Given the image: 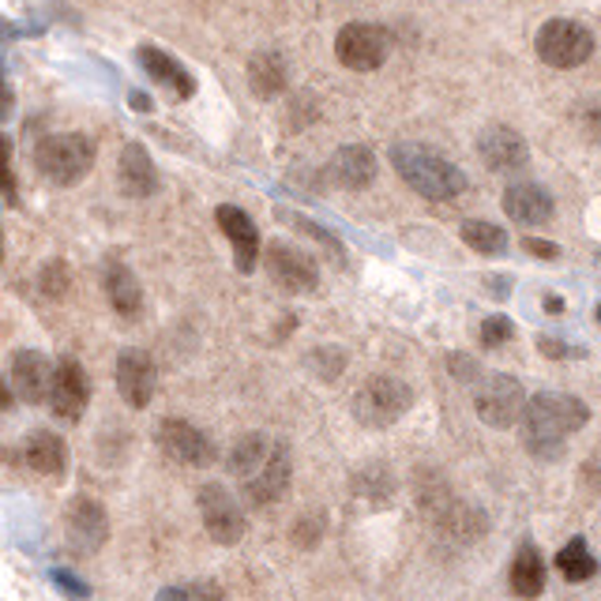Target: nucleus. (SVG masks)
Here are the masks:
<instances>
[{
	"instance_id": "f257e3e1",
	"label": "nucleus",
	"mask_w": 601,
	"mask_h": 601,
	"mask_svg": "<svg viewBox=\"0 0 601 601\" xmlns=\"http://www.w3.org/2000/svg\"><path fill=\"white\" fill-rule=\"evenodd\" d=\"M590 421V410L582 399L564 392H541L527 399L522 410V447L538 459H556L564 452V440L579 433Z\"/></svg>"
},
{
	"instance_id": "f03ea898",
	"label": "nucleus",
	"mask_w": 601,
	"mask_h": 601,
	"mask_svg": "<svg viewBox=\"0 0 601 601\" xmlns=\"http://www.w3.org/2000/svg\"><path fill=\"white\" fill-rule=\"evenodd\" d=\"M392 166L425 200H455L467 192V173L425 143H395Z\"/></svg>"
},
{
	"instance_id": "7ed1b4c3",
	"label": "nucleus",
	"mask_w": 601,
	"mask_h": 601,
	"mask_svg": "<svg viewBox=\"0 0 601 601\" xmlns=\"http://www.w3.org/2000/svg\"><path fill=\"white\" fill-rule=\"evenodd\" d=\"M34 166L46 181H53L57 189H72L80 184L83 177L91 173L95 166V147H91L87 135L80 132H57V135H46L34 151Z\"/></svg>"
},
{
	"instance_id": "20e7f679",
	"label": "nucleus",
	"mask_w": 601,
	"mask_h": 601,
	"mask_svg": "<svg viewBox=\"0 0 601 601\" xmlns=\"http://www.w3.org/2000/svg\"><path fill=\"white\" fill-rule=\"evenodd\" d=\"M413 392L410 384H402L399 376H369L353 395V418L365 429H387L410 410Z\"/></svg>"
},
{
	"instance_id": "39448f33",
	"label": "nucleus",
	"mask_w": 601,
	"mask_h": 601,
	"mask_svg": "<svg viewBox=\"0 0 601 601\" xmlns=\"http://www.w3.org/2000/svg\"><path fill=\"white\" fill-rule=\"evenodd\" d=\"M534 49L549 68L568 72V68H579L590 61V53H594V34L575 20H549L541 23Z\"/></svg>"
},
{
	"instance_id": "423d86ee",
	"label": "nucleus",
	"mask_w": 601,
	"mask_h": 601,
	"mask_svg": "<svg viewBox=\"0 0 601 601\" xmlns=\"http://www.w3.org/2000/svg\"><path fill=\"white\" fill-rule=\"evenodd\" d=\"M473 410L485 425L493 429H512L522 421V410H527V392L515 376L507 372H493V376L478 380L473 384Z\"/></svg>"
},
{
	"instance_id": "0eeeda50",
	"label": "nucleus",
	"mask_w": 601,
	"mask_h": 601,
	"mask_svg": "<svg viewBox=\"0 0 601 601\" xmlns=\"http://www.w3.org/2000/svg\"><path fill=\"white\" fill-rule=\"evenodd\" d=\"M196 501H200V519L215 545H237V541L244 538L249 515H244L241 501H237L230 489L218 485V481H207V485H200Z\"/></svg>"
},
{
	"instance_id": "6e6552de",
	"label": "nucleus",
	"mask_w": 601,
	"mask_h": 601,
	"mask_svg": "<svg viewBox=\"0 0 601 601\" xmlns=\"http://www.w3.org/2000/svg\"><path fill=\"white\" fill-rule=\"evenodd\" d=\"M392 53V34L376 23H346L335 38V57L350 72H376Z\"/></svg>"
},
{
	"instance_id": "1a4fd4ad",
	"label": "nucleus",
	"mask_w": 601,
	"mask_h": 601,
	"mask_svg": "<svg viewBox=\"0 0 601 601\" xmlns=\"http://www.w3.org/2000/svg\"><path fill=\"white\" fill-rule=\"evenodd\" d=\"M290 481H293L290 447H286L283 440H275L271 452H267V459L241 481V493L252 507H271V504H278L286 493H290Z\"/></svg>"
},
{
	"instance_id": "9d476101",
	"label": "nucleus",
	"mask_w": 601,
	"mask_h": 601,
	"mask_svg": "<svg viewBox=\"0 0 601 601\" xmlns=\"http://www.w3.org/2000/svg\"><path fill=\"white\" fill-rule=\"evenodd\" d=\"M64 538L72 545V553L95 556L109 541V512L95 496H75L64 512Z\"/></svg>"
},
{
	"instance_id": "9b49d317",
	"label": "nucleus",
	"mask_w": 601,
	"mask_h": 601,
	"mask_svg": "<svg viewBox=\"0 0 601 601\" xmlns=\"http://www.w3.org/2000/svg\"><path fill=\"white\" fill-rule=\"evenodd\" d=\"M264 267L275 278V286H283L286 293H312L320 286V267L309 252L293 249V244H267L264 252Z\"/></svg>"
},
{
	"instance_id": "f8f14e48",
	"label": "nucleus",
	"mask_w": 601,
	"mask_h": 601,
	"mask_svg": "<svg viewBox=\"0 0 601 601\" xmlns=\"http://www.w3.org/2000/svg\"><path fill=\"white\" fill-rule=\"evenodd\" d=\"M158 447H163L173 462H181V467H211V462L218 459L211 436L181 418H169L158 425Z\"/></svg>"
},
{
	"instance_id": "ddd939ff",
	"label": "nucleus",
	"mask_w": 601,
	"mask_h": 601,
	"mask_svg": "<svg viewBox=\"0 0 601 601\" xmlns=\"http://www.w3.org/2000/svg\"><path fill=\"white\" fill-rule=\"evenodd\" d=\"M49 406L61 421H80L91 406V376L75 358L57 361L53 384H49Z\"/></svg>"
},
{
	"instance_id": "4468645a",
	"label": "nucleus",
	"mask_w": 601,
	"mask_h": 601,
	"mask_svg": "<svg viewBox=\"0 0 601 601\" xmlns=\"http://www.w3.org/2000/svg\"><path fill=\"white\" fill-rule=\"evenodd\" d=\"M155 387H158V372L151 353L135 350V346L117 353V392H121V399L129 402L132 410H147L151 399H155Z\"/></svg>"
},
{
	"instance_id": "2eb2a0df",
	"label": "nucleus",
	"mask_w": 601,
	"mask_h": 601,
	"mask_svg": "<svg viewBox=\"0 0 601 601\" xmlns=\"http://www.w3.org/2000/svg\"><path fill=\"white\" fill-rule=\"evenodd\" d=\"M478 155L496 173H519L530 163V143L515 129H507V124H489L478 135Z\"/></svg>"
},
{
	"instance_id": "dca6fc26",
	"label": "nucleus",
	"mask_w": 601,
	"mask_h": 601,
	"mask_svg": "<svg viewBox=\"0 0 601 601\" xmlns=\"http://www.w3.org/2000/svg\"><path fill=\"white\" fill-rule=\"evenodd\" d=\"M215 218H218V230L230 237V244H233L237 271H241V275L256 271V264H260V230H256V223H252L241 207H233V203H223V207L215 211Z\"/></svg>"
},
{
	"instance_id": "f3484780",
	"label": "nucleus",
	"mask_w": 601,
	"mask_h": 601,
	"mask_svg": "<svg viewBox=\"0 0 601 601\" xmlns=\"http://www.w3.org/2000/svg\"><path fill=\"white\" fill-rule=\"evenodd\" d=\"M49 384H53V365H49L46 353L38 350H20L12 358V387L15 399L38 406L41 399H49Z\"/></svg>"
},
{
	"instance_id": "a211bd4d",
	"label": "nucleus",
	"mask_w": 601,
	"mask_h": 601,
	"mask_svg": "<svg viewBox=\"0 0 601 601\" xmlns=\"http://www.w3.org/2000/svg\"><path fill=\"white\" fill-rule=\"evenodd\" d=\"M504 211H507V218L519 226H545L549 218H553L556 203L541 184L515 181V184H507V192H504Z\"/></svg>"
},
{
	"instance_id": "6ab92c4d",
	"label": "nucleus",
	"mask_w": 601,
	"mask_h": 601,
	"mask_svg": "<svg viewBox=\"0 0 601 601\" xmlns=\"http://www.w3.org/2000/svg\"><path fill=\"white\" fill-rule=\"evenodd\" d=\"M117 181H121L124 196H132V200H147L158 192V169L151 163L143 143H124L121 163H117Z\"/></svg>"
},
{
	"instance_id": "aec40b11",
	"label": "nucleus",
	"mask_w": 601,
	"mask_h": 601,
	"mask_svg": "<svg viewBox=\"0 0 601 601\" xmlns=\"http://www.w3.org/2000/svg\"><path fill=\"white\" fill-rule=\"evenodd\" d=\"M324 177L338 189H365L372 184V177H376V155H372L369 147H338L332 155V163H327Z\"/></svg>"
},
{
	"instance_id": "412c9836",
	"label": "nucleus",
	"mask_w": 601,
	"mask_h": 601,
	"mask_svg": "<svg viewBox=\"0 0 601 601\" xmlns=\"http://www.w3.org/2000/svg\"><path fill=\"white\" fill-rule=\"evenodd\" d=\"M140 64H143V72H147L151 80L158 83V87H166L173 98H192V95H196V80L189 75V68L177 64L173 57L166 53V49L143 46L140 49Z\"/></svg>"
},
{
	"instance_id": "4be33fe9",
	"label": "nucleus",
	"mask_w": 601,
	"mask_h": 601,
	"mask_svg": "<svg viewBox=\"0 0 601 601\" xmlns=\"http://www.w3.org/2000/svg\"><path fill=\"white\" fill-rule=\"evenodd\" d=\"M106 298H109V304H113L117 316L140 320V312H143L140 278H135L132 267L121 264V260H109L106 264Z\"/></svg>"
},
{
	"instance_id": "5701e85b",
	"label": "nucleus",
	"mask_w": 601,
	"mask_h": 601,
	"mask_svg": "<svg viewBox=\"0 0 601 601\" xmlns=\"http://www.w3.org/2000/svg\"><path fill=\"white\" fill-rule=\"evenodd\" d=\"M23 462L41 473V478H61V473L68 470V447L64 440L57 433H49V429H38V433H31L27 447H23Z\"/></svg>"
},
{
	"instance_id": "b1692460",
	"label": "nucleus",
	"mask_w": 601,
	"mask_h": 601,
	"mask_svg": "<svg viewBox=\"0 0 601 601\" xmlns=\"http://www.w3.org/2000/svg\"><path fill=\"white\" fill-rule=\"evenodd\" d=\"M507 587H512L515 598L534 601L545 590V561H541L538 545H519L512 561V572H507Z\"/></svg>"
},
{
	"instance_id": "393cba45",
	"label": "nucleus",
	"mask_w": 601,
	"mask_h": 601,
	"mask_svg": "<svg viewBox=\"0 0 601 601\" xmlns=\"http://www.w3.org/2000/svg\"><path fill=\"white\" fill-rule=\"evenodd\" d=\"M249 87L256 91L260 98H275L286 91V61L278 53H271V49H264V53H256L249 61Z\"/></svg>"
},
{
	"instance_id": "a878e982",
	"label": "nucleus",
	"mask_w": 601,
	"mask_h": 601,
	"mask_svg": "<svg viewBox=\"0 0 601 601\" xmlns=\"http://www.w3.org/2000/svg\"><path fill=\"white\" fill-rule=\"evenodd\" d=\"M271 444H275V440L264 436V433H244V436L230 447V459H226V467H230V473H233L237 481H244L252 470L260 467V462L267 459Z\"/></svg>"
},
{
	"instance_id": "bb28decb",
	"label": "nucleus",
	"mask_w": 601,
	"mask_h": 601,
	"mask_svg": "<svg viewBox=\"0 0 601 601\" xmlns=\"http://www.w3.org/2000/svg\"><path fill=\"white\" fill-rule=\"evenodd\" d=\"M556 572H561L568 582H587V579H594V575H598V561L590 556L587 541H582V538H572L568 545H564L561 553H556Z\"/></svg>"
},
{
	"instance_id": "cd10ccee",
	"label": "nucleus",
	"mask_w": 601,
	"mask_h": 601,
	"mask_svg": "<svg viewBox=\"0 0 601 601\" xmlns=\"http://www.w3.org/2000/svg\"><path fill=\"white\" fill-rule=\"evenodd\" d=\"M459 237L470 244L473 252H481V256H501V252L507 249V233H504L496 223H485V218H473V223H462Z\"/></svg>"
},
{
	"instance_id": "c85d7f7f",
	"label": "nucleus",
	"mask_w": 601,
	"mask_h": 601,
	"mask_svg": "<svg viewBox=\"0 0 601 601\" xmlns=\"http://www.w3.org/2000/svg\"><path fill=\"white\" fill-rule=\"evenodd\" d=\"M72 286V275H68V264L64 260H49L46 267L38 271V290L46 293L49 301H61Z\"/></svg>"
},
{
	"instance_id": "c756f323",
	"label": "nucleus",
	"mask_w": 601,
	"mask_h": 601,
	"mask_svg": "<svg viewBox=\"0 0 601 601\" xmlns=\"http://www.w3.org/2000/svg\"><path fill=\"white\" fill-rule=\"evenodd\" d=\"M512 338H515V324L507 316H489L485 324H481V346H489V350L512 342Z\"/></svg>"
},
{
	"instance_id": "7c9ffc66",
	"label": "nucleus",
	"mask_w": 601,
	"mask_h": 601,
	"mask_svg": "<svg viewBox=\"0 0 601 601\" xmlns=\"http://www.w3.org/2000/svg\"><path fill=\"white\" fill-rule=\"evenodd\" d=\"M312 369L324 380H338V372L346 369V353L338 350V346H320V350L312 353Z\"/></svg>"
},
{
	"instance_id": "2f4dec72",
	"label": "nucleus",
	"mask_w": 601,
	"mask_h": 601,
	"mask_svg": "<svg viewBox=\"0 0 601 601\" xmlns=\"http://www.w3.org/2000/svg\"><path fill=\"white\" fill-rule=\"evenodd\" d=\"M0 196H8V203H15V173H12V147L0 135Z\"/></svg>"
},
{
	"instance_id": "473e14b6",
	"label": "nucleus",
	"mask_w": 601,
	"mask_h": 601,
	"mask_svg": "<svg viewBox=\"0 0 601 601\" xmlns=\"http://www.w3.org/2000/svg\"><path fill=\"white\" fill-rule=\"evenodd\" d=\"M53 582L64 590V594H72V598H80V601H83V598H91V587H87V582H83L80 575L64 572V568H53Z\"/></svg>"
},
{
	"instance_id": "72a5a7b5",
	"label": "nucleus",
	"mask_w": 601,
	"mask_h": 601,
	"mask_svg": "<svg viewBox=\"0 0 601 601\" xmlns=\"http://www.w3.org/2000/svg\"><path fill=\"white\" fill-rule=\"evenodd\" d=\"M452 372H455V380H462V384H478L481 365L473 358H467V353H452Z\"/></svg>"
},
{
	"instance_id": "f704fd0d",
	"label": "nucleus",
	"mask_w": 601,
	"mask_h": 601,
	"mask_svg": "<svg viewBox=\"0 0 601 601\" xmlns=\"http://www.w3.org/2000/svg\"><path fill=\"white\" fill-rule=\"evenodd\" d=\"M316 541H320V522L316 519H298V527H293V545L312 549Z\"/></svg>"
},
{
	"instance_id": "c9c22d12",
	"label": "nucleus",
	"mask_w": 601,
	"mask_h": 601,
	"mask_svg": "<svg viewBox=\"0 0 601 601\" xmlns=\"http://www.w3.org/2000/svg\"><path fill=\"white\" fill-rule=\"evenodd\" d=\"M522 249H527L530 256H538V260H556V256H561V249H556L553 241H541V237H527V241H522Z\"/></svg>"
},
{
	"instance_id": "e433bc0d",
	"label": "nucleus",
	"mask_w": 601,
	"mask_h": 601,
	"mask_svg": "<svg viewBox=\"0 0 601 601\" xmlns=\"http://www.w3.org/2000/svg\"><path fill=\"white\" fill-rule=\"evenodd\" d=\"M538 346H541V353H545V358H579V350H572V346L556 342V338H549V335H541Z\"/></svg>"
},
{
	"instance_id": "4c0bfd02",
	"label": "nucleus",
	"mask_w": 601,
	"mask_h": 601,
	"mask_svg": "<svg viewBox=\"0 0 601 601\" xmlns=\"http://www.w3.org/2000/svg\"><path fill=\"white\" fill-rule=\"evenodd\" d=\"M158 601H196V590H189V587H166V590H158Z\"/></svg>"
},
{
	"instance_id": "58836bf2",
	"label": "nucleus",
	"mask_w": 601,
	"mask_h": 601,
	"mask_svg": "<svg viewBox=\"0 0 601 601\" xmlns=\"http://www.w3.org/2000/svg\"><path fill=\"white\" fill-rule=\"evenodd\" d=\"M582 121H587V129H590V132H598V135H601V98H598V101H590V106L582 109Z\"/></svg>"
},
{
	"instance_id": "ea45409f",
	"label": "nucleus",
	"mask_w": 601,
	"mask_h": 601,
	"mask_svg": "<svg viewBox=\"0 0 601 601\" xmlns=\"http://www.w3.org/2000/svg\"><path fill=\"white\" fill-rule=\"evenodd\" d=\"M12 113V91H8V83H4V72H0V121Z\"/></svg>"
},
{
	"instance_id": "a19ab883",
	"label": "nucleus",
	"mask_w": 601,
	"mask_h": 601,
	"mask_svg": "<svg viewBox=\"0 0 601 601\" xmlns=\"http://www.w3.org/2000/svg\"><path fill=\"white\" fill-rule=\"evenodd\" d=\"M545 312H553V316L556 312H564V301L561 298H545Z\"/></svg>"
},
{
	"instance_id": "79ce46f5",
	"label": "nucleus",
	"mask_w": 601,
	"mask_h": 601,
	"mask_svg": "<svg viewBox=\"0 0 601 601\" xmlns=\"http://www.w3.org/2000/svg\"><path fill=\"white\" fill-rule=\"evenodd\" d=\"M8 406H12V392H8V387L0 384V410H8Z\"/></svg>"
},
{
	"instance_id": "37998d69",
	"label": "nucleus",
	"mask_w": 601,
	"mask_h": 601,
	"mask_svg": "<svg viewBox=\"0 0 601 601\" xmlns=\"http://www.w3.org/2000/svg\"><path fill=\"white\" fill-rule=\"evenodd\" d=\"M8 31H12V27H8V23H0V34H8Z\"/></svg>"
},
{
	"instance_id": "c03bdc74",
	"label": "nucleus",
	"mask_w": 601,
	"mask_h": 601,
	"mask_svg": "<svg viewBox=\"0 0 601 601\" xmlns=\"http://www.w3.org/2000/svg\"><path fill=\"white\" fill-rule=\"evenodd\" d=\"M598 320H601V304H598Z\"/></svg>"
}]
</instances>
